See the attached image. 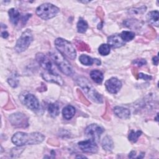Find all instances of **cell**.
Listing matches in <instances>:
<instances>
[{
  "label": "cell",
  "instance_id": "obj_3",
  "mask_svg": "<svg viewBox=\"0 0 159 159\" xmlns=\"http://www.w3.org/2000/svg\"><path fill=\"white\" fill-rule=\"evenodd\" d=\"M49 54L56 65L63 73L67 76L72 75V67L68 63V61L65 58L63 55H61L58 51L55 50L50 51L49 52Z\"/></svg>",
  "mask_w": 159,
  "mask_h": 159
},
{
  "label": "cell",
  "instance_id": "obj_7",
  "mask_svg": "<svg viewBox=\"0 0 159 159\" xmlns=\"http://www.w3.org/2000/svg\"><path fill=\"white\" fill-rule=\"evenodd\" d=\"M22 104L32 111H37L39 109V102L37 98L31 93H24L20 96Z\"/></svg>",
  "mask_w": 159,
  "mask_h": 159
},
{
  "label": "cell",
  "instance_id": "obj_12",
  "mask_svg": "<svg viewBox=\"0 0 159 159\" xmlns=\"http://www.w3.org/2000/svg\"><path fill=\"white\" fill-rule=\"evenodd\" d=\"M42 76L46 81L54 83L60 86L63 84V81L61 76L55 73L53 71H46L42 74Z\"/></svg>",
  "mask_w": 159,
  "mask_h": 159
},
{
  "label": "cell",
  "instance_id": "obj_34",
  "mask_svg": "<svg viewBox=\"0 0 159 159\" xmlns=\"http://www.w3.org/2000/svg\"><path fill=\"white\" fill-rule=\"evenodd\" d=\"M152 60H153V63L154 65H158V57L155 56V57H153Z\"/></svg>",
  "mask_w": 159,
  "mask_h": 159
},
{
  "label": "cell",
  "instance_id": "obj_16",
  "mask_svg": "<svg viewBox=\"0 0 159 159\" xmlns=\"http://www.w3.org/2000/svg\"><path fill=\"white\" fill-rule=\"evenodd\" d=\"M158 11L149 12L147 15V20L148 24L156 27L158 26Z\"/></svg>",
  "mask_w": 159,
  "mask_h": 159
},
{
  "label": "cell",
  "instance_id": "obj_10",
  "mask_svg": "<svg viewBox=\"0 0 159 159\" xmlns=\"http://www.w3.org/2000/svg\"><path fill=\"white\" fill-rule=\"evenodd\" d=\"M78 146L80 149L85 153H94L98 151V145L96 142L91 139H88L78 142Z\"/></svg>",
  "mask_w": 159,
  "mask_h": 159
},
{
  "label": "cell",
  "instance_id": "obj_4",
  "mask_svg": "<svg viewBox=\"0 0 159 159\" xmlns=\"http://www.w3.org/2000/svg\"><path fill=\"white\" fill-rule=\"evenodd\" d=\"M55 45L57 50L64 57L74 60L76 57V52L73 45L66 40L57 38L55 40Z\"/></svg>",
  "mask_w": 159,
  "mask_h": 159
},
{
  "label": "cell",
  "instance_id": "obj_5",
  "mask_svg": "<svg viewBox=\"0 0 159 159\" xmlns=\"http://www.w3.org/2000/svg\"><path fill=\"white\" fill-rule=\"evenodd\" d=\"M60 9L50 3H45L36 9V14L44 20H48L55 17Z\"/></svg>",
  "mask_w": 159,
  "mask_h": 159
},
{
  "label": "cell",
  "instance_id": "obj_18",
  "mask_svg": "<svg viewBox=\"0 0 159 159\" xmlns=\"http://www.w3.org/2000/svg\"><path fill=\"white\" fill-rule=\"evenodd\" d=\"M75 109L73 106L71 105L66 106L62 110L63 117L66 120L71 119L75 116Z\"/></svg>",
  "mask_w": 159,
  "mask_h": 159
},
{
  "label": "cell",
  "instance_id": "obj_19",
  "mask_svg": "<svg viewBox=\"0 0 159 159\" xmlns=\"http://www.w3.org/2000/svg\"><path fill=\"white\" fill-rule=\"evenodd\" d=\"M90 77L95 83L98 84H101L104 78L102 73L98 70H92L90 72Z\"/></svg>",
  "mask_w": 159,
  "mask_h": 159
},
{
  "label": "cell",
  "instance_id": "obj_14",
  "mask_svg": "<svg viewBox=\"0 0 159 159\" xmlns=\"http://www.w3.org/2000/svg\"><path fill=\"white\" fill-rule=\"evenodd\" d=\"M107 43L110 47L114 48L121 47L125 45V42L119 34H114L109 36L107 38Z\"/></svg>",
  "mask_w": 159,
  "mask_h": 159
},
{
  "label": "cell",
  "instance_id": "obj_25",
  "mask_svg": "<svg viewBox=\"0 0 159 159\" xmlns=\"http://www.w3.org/2000/svg\"><path fill=\"white\" fill-rule=\"evenodd\" d=\"M110 51H111L110 46L108 44L102 43L98 48L99 53L102 56L107 55L110 53Z\"/></svg>",
  "mask_w": 159,
  "mask_h": 159
},
{
  "label": "cell",
  "instance_id": "obj_24",
  "mask_svg": "<svg viewBox=\"0 0 159 159\" xmlns=\"http://www.w3.org/2000/svg\"><path fill=\"white\" fill-rule=\"evenodd\" d=\"M88 27L87 22L82 18H80L77 23V30L79 33H84Z\"/></svg>",
  "mask_w": 159,
  "mask_h": 159
},
{
  "label": "cell",
  "instance_id": "obj_32",
  "mask_svg": "<svg viewBox=\"0 0 159 159\" xmlns=\"http://www.w3.org/2000/svg\"><path fill=\"white\" fill-rule=\"evenodd\" d=\"M80 95H79V96H80V100H81V101L82 102H83V103H84L85 104H86V105H88V104H89V102L86 100V99L85 98V97L83 96V94L81 93V92L80 91Z\"/></svg>",
  "mask_w": 159,
  "mask_h": 159
},
{
  "label": "cell",
  "instance_id": "obj_29",
  "mask_svg": "<svg viewBox=\"0 0 159 159\" xmlns=\"http://www.w3.org/2000/svg\"><path fill=\"white\" fill-rule=\"evenodd\" d=\"M7 82L13 88H16L18 86V84H19V81L14 76H12V77H10L9 78H8L7 80Z\"/></svg>",
  "mask_w": 159,
  "mask_h": 159
},
{
  "label": "cell",
  "instance_id": "obj_33",
  "mask_svg": "<svg viewBox=\"0 0 159 159\" xmlns=\"http://www.w3.org/2000/svg\"><path fill=\"white\" fill-rule=\"evenodd\" d=\"M31 16V14H27L26 15H25L24 16L22 17V24H25L26 23V22L28 20V19H29V17Z\"/></svg>",
  "mask_w": 159,
  "mask_h": 159
},
{
  "label": "cell",
  "instance_id": "obj_35",
  "mask_svg": "<svg viewBox=\"0 0 159 159\" xmlns=\"http://www.w3.org/2000/svg\"><path fill=\"white\" fill-rule=\"evenodd\" d=\"M9 35V34L6 32V31H4L1 33V36L4 38V39H6Z\"/></svg>",
  "mask_w": 159,
  "mask_h": 159
},
{
  "label": "cell",
  "instance_id": "obj_8",
  "mask_svg": "<svg viewBox=\"0 0 159 159\" xmlns=\"http://www.w3.org/2000/svg\"><path fill=\"white\" fill-rule=\"evenodd\" d=\"M9 121L12 125L15 127L25 128L29 125L28 118L25 114L20 112H16L11 115Z\"/></svg>",
  "mask_w": 159,
  "mask_h": 159
},
{
  "label": "cell",
  "instance_id": "obj_37",
  "mask_svg": "<svg viewBox=\"0 0 159 159\" xmlns=\"http://www.w3.org/2000/svg\"><path fill=\"white\" fill-rule=\"evenodd\" d=\"M76 158H86V157L84 156H81V155H79V156H76Z\"/></svg>",
  "mask_w": 159,
  "mask_h": 159
},
{
  "label": "cell",
  "instance_id": "obj_30",
  "mask_svg": "<svg viewBox=\"0 0 159 159\" xmlns=\"http://www.w3.org/2000/svg\"><path fill=\"white\" fill-rule=\"evenodd\" d=\"M147 61L145 59H136L132 61V64H134V65H136L139 67L145 65Z\"/></svg>",
  "mask_w": 159,
  "mask_h": 159
},
{
  "label": "cell",
  "instance_id": "obj_2",
  "mask_svg": "<svg viewBox=\"0 0 159 159\" xmlns=\"http://www.w3.org/2000/svg\"><path fill=\"white\" fill-rule=\"evenodd\" d=\"M76 83L91 100L98 103L103 102L102 96L95 89L87 79L84 77H79L76 79Z\"/></svg>",
  "mask_w": 159,
  "mask_h": 159
},
{
  "label": "cell",
  "instance_id": "obj_1",
  "mask_svg": "<svg viewBox=\"0 0 159 159\" xmlns=\"http://www.w3.org/2000/svg\"><path fill=\"white\" fill-rule=\"evenodd\" d=\"M45 139V136L39 132H32L30 134L18 132L12 137V142L17 146L25 145H34L42 143Z\"/></svg>",
  "mask_w": 159,
  "mask_h": 159
},
{
  "label": "cell",
  "instance_id": "obj_15",
  "mask_svg": "<svg viewBox=\"0 0 159 159\" xmlns=\"http://www.w3.org/2000/svg\"><path fill=\"white\" fill-rule=\"evenodd\" d=\"M114 112L118 117L122 119H129L130 116V111L125 107H123L120 106H116L114 109Z\"/></svg>",
  "mask_w": 159,
  "mask_h": 159
},
{
  "label": "cell",
  "instance_id": "obj_6",
  "mask_svg": "<svg viewBox=\"0 0 159 159\" xmlns=\"http://www.w3.org/2000/svg\"><path fill=\"white\" fill-rule=\"evenodd\" d=\"M32 40L33 35L32 31L30 29H26L17 40L14 48L15 50L18 53L25 51L29 47Z\"/></svg>",
  "mask_w": 159,
  "mask_h": 159
},
{
  "label": "cell",
  "instance_id": "obj_36",
  "mask_svg": "<svg viewBox=\"0 0 159 159\" xmlns=\"http://www.w3.org/2000/svg\"><path fill=\"white\" fill-rule=\"evenodd\" d=\"M135 154H136V152H135V151H132V152L129 153V158H134V157H135Z\"/></svg>",
  "mask_w": 159,
  "mask_h": 159
},
{
  "label": "cell",
  "instance_id": "obj_21",
  "mask_svg": "<svg viewBox=\"0 0 159 159\" xmlns=\"http://www.w3.org/2000/svg\"><path fill=\"white\" fill-rule=\"evenodd\" d=\"M48 112L49 114L53 117H55L57 116L60 112V107L57 103H50L48 106Z\"/></svg>",
  "mask_w": 159,
  "mask_h": 159
},
{
  "label": "cell",
  "instance_id": "obj_28",
  "mask_svg": "<svg viewBox=\"0 0 159 159\" xmlns=\"http://www.w3.org/2000/svg\"><path fill=\"white\" fill-rule=\"evenodd\" d=\"M146 7L145 6H142L138 8H133L130 9L129 12L132 14H143L146 11Z\"/></svg>",
  "mask_w": 159,
  "mask_h": 159
},
{
  "label": "cell",
  "instance_id": "obj_17",
  "mask_svg": "<svg viewBox=\"0 0 159 159\" xmlns=\"http://www.w3.org/2000/svg\"><path fill=\"white\" fill-rule=\"evenodd\" d=\"M8 14L11 23L13 25H16L18 24L20 17V14L19 11L17 9L11 8L9 10Z\"/></svg>",
  "mask_w": 159,
  "mask_h": 159
},
{
  "label": "cell",
  "instance_id": "obj_9",
  "mask_svg": "<svg viewBox=\"0 0 159 159\" xmlns=\"http://www.w3.org/2000/svg\"><path fill=\"white\" fill-rule=\"evenodd\" d=\"M104 132V129L97 124H91L85 129V134L90 139L96 142L100 138L101 135Z\"/></svg>",
  "mask_w": 159,
  "mask_h": 159
},
{
  "label": "cell",
  "instance_id": "obj_11",
  "mask_svg": "<svg viewBox=\"0 0 159 159\" xmlns=\"http://www.w3.org/2000/svg\"><path fill=\"white\" fill-rule=\"evenodd\" d=\"M105 86L109 93L116 94L121 88L122 83L116 78H111L106 81Z\"/></svg>",
  "mask_w": 159,
  "mask_h": 159
},
{
  "label": "cell",
  "instance_id": "obj_27",
  "mask_svg": "<svg viewBox=\"0 0 159 159\" xmlns=\"http://www.w3.org/2000/svg\"><path fill=\"white\" fill-rule=\"evenodd\" d=\"M142 132L140 130H137L136 132L134 130H131L129 134L128 139L130 141L132 142H136L138 138L141 135Z\"/></svg>",
  "mask_w": 159,
  "mask_h": 159
},
{
  "label": "cell",
  "instance_id": "obj_22",
  "mask_svg": "<svg viewBox=\"0 0 159 159\" xmlns=\"http://www.w3.org/2000/svg\"><path fill=\"white\" fill-rule=\"evenodd\" d=\"M120 36L124 42H129L134 39L135 33L131 31L124 30L121 32Z\"/></svg>",
  "mask_w": 159,
  "mask_h": 159
},
{
  "label": "cell",
  "instance_id": "obj_31",
  "mask_svg": "<svg viewBox=\"0 0 159 159\" xmlns=\"http://www.w3.org/2000/svg\"><path fill=\"white\" fill-rule=\"evenodd\" d=\"M137 78L142 79V80H152V77L151 76H150V75H146V74H143L142 73H139L138 74Z\"/></svg>",
  "mask_w": 159,
  "mask_h": 159
},
{
  "label": "cell",
  "instance_id": "obj_13",
  "mask_svg": "<svg viewBox=\"0 0 159 159\" xmlns=\"http://www.w3.org/2000/svg\"><path fill=\"white\" fill-rule=\"evenodd\" d=\"M35 58L39 64L47 71H53L52 70V63L50 60L42 53H38L35 55Z\"/></svg>",
  "mask_w": 159,
  "mask_h": 159
},
{
  "label": "cell",
  "instance_id": "obj_23",
  "mask_svg": "<svg viewBox=\"0 0 159 159\" xmlns=\"http://www.w3.org/2000/svg\"><path fill=\"white\" fill-rule=\"evenodd\" d=\"M79 60L83 65L87 66L92 65V64L94 62V59L84 54H82L80 56Z\"/></svg>",
  "mask_w": 159,
  "mask_h": 159
},
{
  "label": "cell",
  "instance_id": "obj_26",
  "mask_svg": "<svg viewBox=\"0 0 159 159\" xmlns=\"http://www.w3.org/2000/svg\"><path fill=\"white\" fill-rule=\"evenodd\" d=\"M75 43L76 48L80 51H87V52L90 51V48L89 47V46L83 41L76 40Z\"/></svg>",
  "mask_w": 159,
  "mask_h": 159
},
{
  "label": "cell",
  "instance_id": "obj_20",
  "mask_svg": "<svg viewBox=\"0 0 159 159\" xmlns=\"http://www.w3.org/2000/svg\"><path fill=\"white\" fill-rule=\"evenodd\" d=\"M102 147L106 151H111L114 147V143L109 136H106L102 141Z\"/></svg>",
  "mask_w": 159,
  "mask_h": 159
}]
</instances>
